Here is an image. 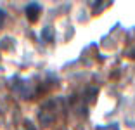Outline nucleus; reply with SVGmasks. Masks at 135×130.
I'll return each mask as SVG.
<instances>
[{"mask_svg": "<svg viewBox=\"0 0 135 130\" xmlns=\"http://www.w3.org/2000/svg\"><path fill=\"white\" fill-rule=\"evenodd\" d=\"M4 21H5V12L0 9V28L4 26Z\"/></svg>", "mask_w": 135, "mask_h": 130, "instance_id": "7ed1b4c3", "label": "nucleus"}, {"mask_svg": "<svg viewBox=\"0 0 135 130\" xmlns=\"http://www.w3.org/2000/svg\"><path fill=\"white\" fill-rule=\"evenodd\" d=\"M24 12H26L28 19L31 21V23H35V21L38 19L40 12H42V7H40V4H36V2H31V4H28V5H26Z\"/></svg>", "mask_w": 135, "mask_h": 130, "instance_id": "f257e3e1", "label": "nucleus"}, {"mask_svg": "<svg viewBox=\"0 0 135 130\" xmlns=\"http://www.w3.org/2000/svg\"><path fill=\"white\" fill-rule=\"evenodd\" d=\"M42 36H44V40H47V42H52V40H54V30H52V28H45L44 31H42Z\"/></svg>", "mask_w": 135, "mask_h": 130, "instance_id": "f03ea898", "label": "nucleus"}]
</instances>
